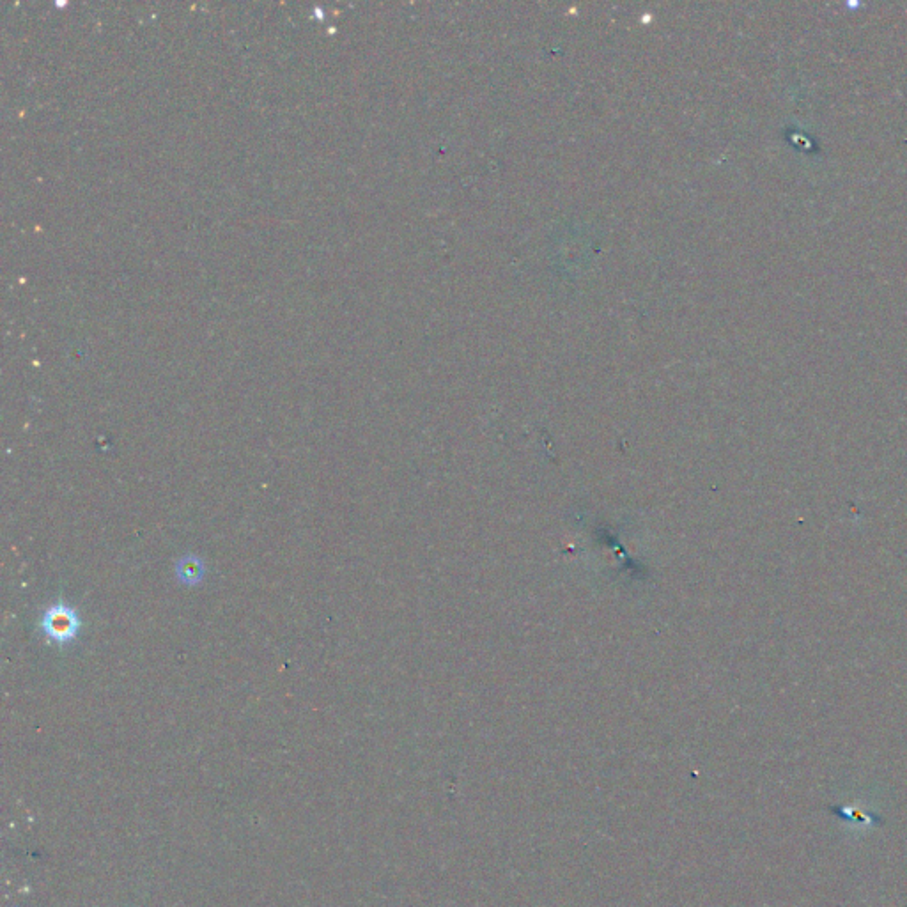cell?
Listing matches in <instances>:
<instances>
[{
	"label": "cell",
	"instance_id": "6da1fadb",
	"mask_svg": "<svg viewBox=\"0 0 907 907\" xmlns=\"http://www.w3.org/2000/svg\"><path fill=\"white\" fill-rule=\"evenodd\" d=\"M39 626L50 644L66 645L77 638L82 621L75 608L64 603H55L45 610Z\"/></svg>",
	"mask_w": 907,
	"mask_h": 907
},
{
	"label": "cell",
	"instance_id": "7a4b0ae2",
	"mask_svg": "<svg viewBox=\"0 0 907 907\" xmlns=\"http://www.w3.org/2000/svg\"><path fill=\"white\" fill-rule=\"evenodd\" d=\"M202 574H204V564L201 559L187 557V559L179 560L178 576L181 578V582L195 585V583L201 582Z\"/></svg>",
	"mask_w": 907,
	"mask_h": 907
}]
</instances>
